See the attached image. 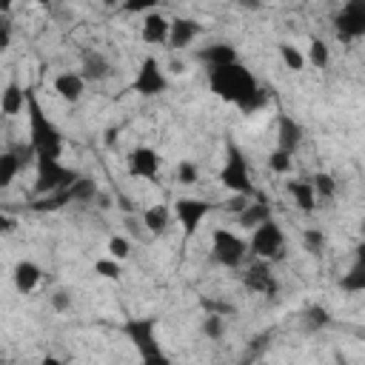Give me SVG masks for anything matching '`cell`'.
I'll return each mask as SVG.
<instances>
[{"label": "cell", "instance_id": "6da1fadb", "mask_svg": "<svg viewBox=\"0 0 365 365\" xmlns=\"http://www.w3.org/2000/svg\"><path fill=\"white\" fill-rule=\"evenodd\" d=\"M208 86L211 91L225 100V103H234L240 111L251 114L257 111L262 103H265V91L257 86L254 74L240 66V63H228V66H217V68H208Z\"/></svg>", "mask_w": 365, "mask_h": 365}, {"label": "cell", "instance_id": "7a4b0ae2", "mask_svg": "<svg viewBox=\"0 0 365 365\" xmlns=\"http://www.w3.org/2000/svg\"><path fill=\"white\" fill-rule=\"evenodd\" d=\"M26 114H29V145L34 157H60L63 154V134L40 108L34 91L26 88Z\"/></svg>", "mask_w": 365, "mask_h": 365}, {"label": "cell", "instance_id": "3957f363", "mask_svg": "<svg viewBox=\"0 0 365 365\" xmlns=\"http://www.w3.org/2000/svg\"><path fill=\"white\" fill-rule=\"evenodd\" d=\"M123 334L128 336V342L137 348L140 359L148 365H168V356L163 354L160 342H157V317H134L123 322Z\"/></svg>", "mask_w": 365, "mask_h": 365}, {"label": "cell", "instance_id": "277c9868", "mask_svg": "<svg viewBox=\"0 0 365 365\" xmlns=\"http://www.w3.org/2000/svg\"><path fill=\"white\" fill-rule=\"evenodd\" d=\"M220 182H222L228 191H234V194H245V197L254 194L248 160H245V154H242L234 143H228V148H225V165H222V171H220Z\"/></svg>", "mask_w": 365, "mask_h": 365}, {"label": "cell", "instance_id": "5b68a950", "mask_svg": "<svg viewBox=\"0 0 365 365\" xmlns=\"http://www.w3.org/2000/svg\"><path fill=\"white\" fill-rule=\"evenodd\" d=\"M80 174L66 168L60 157H37V180H34V194H51L57 188H68Z\"/></svg>", "mask_w": 365, "mask_h": 365}, {"label": "cell", "instance_id": "8992f818", "mask_svg": "<svg viewBox=\"0 0 365 365\" xmlns=\"http://www.w3.org/2000/svg\"><path fill=\"white\" fill-rule=\"evenodd\" d=\"M251 254L262 257V259H282L285 257V234L279 228V222H274L271 217L265 222H259L251 234Z\"/></svg>", "mask_w": 365, "mask_h": 365}, {"label": "cell", "instance_id": "52a82bcc", "mask_svg": "<svg viewBox=\"0 0 365 365\" xmlns=\"http://www.w3.org/2000/svg\"><path fill=\"white\" fill-rule=\"evenodd\" d=\"M245 251H248V245H245L234 231H228V228H214V234H211V254H214V259H217L220 265L237 268V265L245 259Z\"/></svg>", "mask_w": 365, "mask_h": 365}, {"label": "cell", "instance_id": "ba28073f", "mask_svg": "<svg viewBox=\"0 0 365 365\" xmlns=\"http://www.w3.org/2000/svg\"><path fill=\"white\" fill-rule=\"evenodd\" d=\"M334 29L342 43L362 37L365 34V0H348L342 11L334 17Z\"/></svg>", "mask_w": 365, "mask_h": 365}, {"label": "cell", "instance_id": "9c48e42d", "mask_svg": "<svg viewBox=\"0 0 365 365\" xmlns=\"http://www.w3.org/2000/svg\"><path fill=\"white\" fill-rule=\"evenodd\" d=\"M131 88L137 94H143V97H157V94H163L168 88V77L163 74V68H160V63L154 57H145L143 66H140V71H137V77H134V86Z\"/></svg>", "mask_w": 365, "mask_h": 365}, {"label": "cell", "instance_id": "30bf717a", "mask_svg": "<svg viewBox=\"0 0 365 365\" xmlns=\"http://www.w3.org/2000/svg\"><path fill=\"white\" fill-rule=\"evenodd\" d=\"M211 202L208 200H197V197H180L177 202H174V214H177V220L182 222V228H185V237H194L197 234V228H200V222L211 214Z\"/></svg>", "mask_w": 365, "mask_h": 365}, {"label": "cell", "instance_id": "8fae6325", "mask_svg": "<svg viewBox=\"0 0 365 365\" xmlns=\"http://www.w3.org/2000/svg\"><path fill=\"white\" fill-rule=\"evenodd\" d=\"M125 168L131 177H145V180H154L157 171H160V154L148 145H140V148H131L128 157H125Z\"/></svg>", "mask_w": 365, "mask_h": 365}, {"label": "cell", "instance_id": "7c38bea8", "mask_svg": "<svg viewBox=\"0 0 365 365\" xmlns=\"http://www.w3.org/2000/svg\"><path fill=\"white\" fill-rule=\"evenodd\" d=\"M242 285L248 291H257V294H265V297H277L279 294V282L274 279V274L268 271V265H251L245 274H242Z\"/></svg>", "mask_w": 365, "mask_h": 365}, {"label": "cell", "instance_id": "4fadbf2b", "mask_svg": "<svg viewBox=\"0 0 365 365\" xmlns=\"http://www.w3.org/2000/svg\"><path fill=\"white\" fill-rule=\"evenodd\" d=\"M202 31V26L191 17H174L168 20V48H185L197 34Z\"/></svg>", "mask_w": 365, "mask_h": 365}, {"label": "cell", "instance_id": "5bb4252c", "mask_svg": "<svg viewBox=\"0 0 365 365\" xmlns=\"http://www.w3.org/2000/svg\"><path fill=\"white\" fill-rule=\"evenodd\" d=\"M299 143H302V125H299L294 117L279 114V117H277V148L294 154V151L299 148Z\"/></svg>", "mask_w": 365, "mask_h": 365}, {"label": "cell", "instance_id": "9a60e30c", "mask_svg": "<svg viewBox=\"0 0 365 365\" xmlns=\"http://www.w3.org/2000/svg\"><path fill=\"white\" fill-rule=\"evenodd\" d=\"M40 279H43V271H40L31 259H20V262L14 265V271H11V282H14V288H17L20 294H31V291L40 285Z\"/></svg>", "mask_w": 365, "mask_h": 365}, {"label": "cell", "instance_id": "2e32d148", "mask_svg": "<svg viewBox=\"0 0 365 365\" xmlns=\"http://www.w3.org/2000/svg\"><path fill=\"white\" fill-rule=\"evenodd\" d=\"M197 60H202L208 68H217V66L237 63V51H234L231 43H211V46H205L202 51H197Z\"/></svg>", "mask_w": 365, "mask_h": 365}, {"label": "cell", "instance_id": "e0dca14e", "mask_svg": "<svg viewBox=\"0 0 365 365\" xmlns=\"http://www.w3.org/2000/svg\"><path fill=\"white\" fill-rule=\"evenodd\" d=\"M339 288H342V291H351V294L365 291V248H362V245H356L354 265H351L348 274L339 279Z\"/></svg>", "mask_w": 365, "mask_h": 365}, {"label": "cell", "instance_id": "ac0fdd59", "mask_svg": "<svg viewBox=\"0 0 365 365\" xmlns=\"http://www.w3.org/2000/svg\"><path fill=\"white\" fill-rule=\"evenodd\" d=\"M143 40L151 46H160L168 40V17L160 11H148L143 20Z\"/></svg>", "mask_w": 365, "mask_h": 365}, {"label": "cell", "instance_id": "d6986e66", "mask_svg": "<svg viewBox=\"0 0 365 365\" xmlns=\"http://www.w3.org/2000/svg\"><path fill=\"white\" fill-rule=\"evenodd\" d=\"M83 88H86V80L74 71H63L54 77V91L66 100V103H77L83 97Z\"/></svg>", "mask_w": 365, "mask_h": 365}, {"label": "cell", "instance_id": "ffe728a7", "mask_svg": "<svg viewBox=\"0 0 365 365\" xmlns=\"http://www.w3.org/2000/svg\"><path fill=\"white\" fill-rule=\"evenodd\" d=\"M108 74H111V66H108V60H106L103 54H97V51H86V54H83V71H80L83 80L100 83V80H106Z\"/></svg>", "mask_w": 365, "mask_h": 365}, {"label": "cell", "instance_id": "44dd1931", "mask_svg": "<svg viewBox=\"0 0 365 365\" xmlns=\"http://www.w3.org/2000/svg\"><path fill=\"white\" fill-rule=\"evenodd\" d=\"M23 108H26V88H23L17 80H11V83L3 88L0 111H3L6 117H14V114H20Z\"/></svg>", "mask_w": 365, "mask_h": 365}, {"label": "cell", "instance_id": "7402d4cb", "mask_svg": "<svg viewBox=\"0 0 365 365\" xmlns=\"http://www.w3.org/2000/svg\"><path fill=\"white\" fill-rule=\"evenodd\" d=\"M288 194L297 200L299 211L311 214V211L317 208V194H314V185H311V180H291V182H288Z\"/></svg>", "mask_w": 365, "mask_h": 365}, {"label": "cell", "instance_id": "603a6c76", "mask_svg": "<svg viewBox=\"0 0 365 365\" xmlns=\"http://www.w3.org/2000/svg\"><path fill=\"white\" fill-rule=\"evenodd\" d=\"M168 222H171V211L165 205H151L143 211V228H148V234H154V237L165 234Z\"/></svg>", "mask_w": 365, "mask_h": 365}, {"label": "cell", "instance_id": "cb8c5ba5", "mask_svg": "<svg viewBox=\"0 0 365 365\" xmlns=\"http://www.w3.org/2000/svg\"><path fill=\"white\" fill-rule=\"evenodd\" d=\"M271 217V208L265 205V202H245V208L237 214V222L242 225V228H257L259 222H265Z\"/></svg>", "mask_w": 365, "mask_h": 365}, {"label": "cell", "instance_id": "d4e9b609", "mask_svg": "<svg viewBox=\"0 0 365 365\" xmlns=\"http://www.w3.org/2000/svg\"><path fill=\"white\" fill-rule=\"evenodd\" d=\"M66 191H68L71 202H91L97 197V182L91 177H77Z\"/></svg>", "mask_w": 365, "mask_h": 365}, {"label": "cell", "instance_id": "484cf974", "mask_svg": "<svg viewBox=\"0 0 365 365\" xmlns=\"http://www.w3.org/2000/svg\"><path fill=\"white\" fill-rule=\"evenodd\" d=\"M17 171H20V160L14 157V151H3L0 154V188H9Z\"/></svg>", "mask_w": 365, "mask_h": 365}, {"label": "cell", "instance_id": "4316f807", "mask_svg": "<svg viewBox=\"0 0 365 365\" xmlns=\"http://www.w3.org/2000/svg\"><path fill=\"white\" fill-rule=\"evenodd\" d=\"M311 185H314V194H317L319 200H331V197L336 194V180H334L328 171H317V174L311 177Z\"/></svg>", "mask_w": 365, "mask_h": 365}, {"label": "cell", "instance_id": "83f0119b", "mask_svg": "<svg viewBox=\"0 0 365 365\" xmlns=\"http://www.w3.org/2000/svg\"><path fill=\"white\" fill-rule=\"evenodd\" d=\"M279 57H282L285 68H291V71H302V66H305V54L291 43H279Z\"/></svg>", "mask_w": 365, "mask_h": 365}, {"label": "cell", "instance_id": "f1b7e54d", "mask_svg": "<svg viewBox=\"0 0 365 365\" xmlns=\"http://www.w3.org/2000/svg\"><path fill=\"white\" fill-rule=\"evenodd\" d=\"M302 319H305V328L308 331H319V328H325L331 322V314L322 305H311V308H305Z\"/></svg>", "mask_w": 365, "mask_h": 365}, {"label": "cell", "instance_id": "f546056e", "mask_svg": "<svg viewBox=\"0 0 365 365\" xmlns=\"http://www.w3.org/2000/svg\"><path fill=\"white\" fill-rule=\"evenodd\" d=\"M200 331H202V334H205L208 339H222V334H225V317H220V314H211V311H205V319H202Z\"/></svg>", "mask_w": 365, "mask_h": 365}, {"label": "cell", "instance_id": "4dcf8cb0", "mask_svg": "<svg viewBox=\"0 0 365 365\" xmlns=\"http://www.w3.org/2000/svg\"><path fill=\"white\" fill-rule=\"evenodd\" d=\"M302 245H305L308 254L319 257L322 248H325V234H322L319 228H305V231H302Z\"/></svg>", "mask_w": 365, "mask_h": 365}, {"label": "cell", "instance_id": "1f68e13d", "mask_svg": "<svg viewBox=\"0 0 365 365\" xmlns=\"http://www.w3.org/2000/svg\"><path fill=\"white\" fill-rule=\"evenodd\" d=\"M308 60H311V66H317V68H325V66H328V60H331V54H328V46H325L322 40L311 37V46H308Z\"/></svg>", "mask_w": 365, "mask_h": 365}, {"label": "cell", "instance_id": "d6a6232c", "mask_svg": "<svg viewBox=\"0 0 365 365\" xmlns=\"http://www.w3.org/2000/svg\"><path fill=\"white\" fill-rule=\"evenodd\" d=\"M94 271H97L100 277H106V279H120V274H123L120 259H114V257H108V259H97V262H94Z\"/></svg>", "mask_w": 365, "mask_h": 365}, {"label": "cell", "instance_id": "836d02e7", "mask_svg": "<svg viewBox=\"0 0 365 365\" xmlns=\"http://www.w3.org/2000/svg\"><path fill=\"white\" fill-rule=\"evenodd\" d=\"M268 165H271V171L285 174V171L291 168V154H288V151H282V148H274V151L268 154Z\"/></svg>", "mask_w": 365, "mask_h": 365}, {"label": "cell", "instance_id": "e575fe53", "mask_svg": "<svg viewBox=\"0 0 365 365\" xmlns=\"http://www.w3.org/2000/svg\"><path fill=\"white\" fill-rule=\"evenodd\" d=\"M200 305H202V311H211V314H220V317H228V314L237 311L231 302H222V299H214V297H202Z\"/></svg>", "mask_w": 365, "mask_h": 365}, {"label": "cell", "instance_id": "d590c367", "mask_svg": "<svg viewBox=\"0 0 365 365\" xmlns=\"http://www.w3.org/2000/svg\"><path fill=\"white\" fill-rule=\"evenodd\" d=\"M197 177H200L197 165H194L191 160H180V165H177V180H180L182 185H194V182H197Z\"/></svg>", "mask_w": 365, "mask_h": 365}, {"label": "cell", "instance_id": "8d00e7d4", "mask_svg": "<svg viewBox=\"0 0 365 365\" xmlns=\"http://www.w3.org/2000/svg\"><path fill=\"white\" fill-rule=\"evenodd\" d=\"M108 251H111L114 259H125L128 251H131V245H128V240H123V237H111V240H108Z\"/></svg>", "mask_w": 365, "mask_h": 365}, {"label": "cell", "instance_id": "74e56055", "mask_svg": "<svg viewBox=\"0 0 365 365\" xmlns=\"http://www.w3.org/2000/svg\"><path fill=\"white\" fill-rule=\"evenodd\" d=\"M51 308H54L57 314H66V311L71 308V294H68V291H54V294H51Z\"/></svg>", "mask_w": 365, "mask_h": 365}, {"label": "cell", "instance_id": "f35d334b", "mask_svg": "<svg viewBox=\"0 0 365 365\" xmlns=\"http://www.w3.org/2000/svg\"><path fill=\"white\" fill-rule=\"evenodd\" d=\"M157 6V0H123V11L137 14V11H151Z\"/></svg>", "mask_w": 365, "mask_h": 365}, {"label": "cell", "instance_id": "ab89813d", "mask_svg": "<svg viewBox=\"0 0 365 365\" xmlns=\"http://www.w3.org/2000/svg\"><path fill=\"white\" fill-rule=\"evenodd\" d=\"M9 46H11V23L0 17V51H6Z\"/></svg>", "mask_w": 365, "mask_h": 365}, {"label": "cell", "instance_id": "60d3db41", "mask_svg": "<svg viewBox=\"0 0 365 365\" xmlns=\"http://www.w3.org/2000/svg\"><path fill=\"white\" fill-rule=\"evenodd\" d=\"M245 202H248V197H245V194H234V197L225 202V211H234V214H240V211L245 208Z\"/></svg>", "mask_w": 365, "mask_h": 365}, {"label": "cell", "instance_id": "b9f144b4", "mask_svg": "<svg viewBox=\"0 0 365 365\" xmlns=\"http://www.w3.org/2000/svg\"><path fill=\"white\" fill-rule=\"evenodd\" d=\"M14 228H17V220H14V217L0 214V234H11Z\"/></svg>", "mask_w": 365, "mask_h": 365}, {"label": "cell", "instance_id": "7bdbcfd3", "mask_svg": "<svg viewBox=\"0 0 365 365\" xmlns=\"http://www.w3.org/2000/svg\"><path fill=\"white\" fill-rule=\"evenodd\" d=\"M117 128H106V134H103V145H114L117 143Z\"/></svg>", "mask_w": 365, "mask_h": 365}, {"label": "cell", "instance_id": "ee69618b", "mask_svg": "<svg viewBox=\"0 0 365 365\" xmlns=\"http://www.w3.org/2000/svg\"><path fill=\"white\" fill-rule=\"evenodd\" d=\"M242 9H251V11H259L262 9V0H237Z\"/></svg>", "mask_w": 365, "mask_h": 365}, {"label": "cell", "instance_id": "f6af8a7d", "mask_svg": "<svg viewBox=\"0 0 365 365\" xmlns=\"http://www.w3.org/2000/svg\"><path fill=\"white\" fill-rule=\"evenodd\" d=\"M11 3H14V0H0V14H6V11L11 9Z\"/></svg>", "mask_w": 365, "mask_h": 365}, {"label": "cell", "instance_id": "bcb514c9", "mask_svg": "<svg viewBox=\"0 0 365 365\" xmlns=\"http://www.w3.org/2000/svg\"><path fill=\"white\" fill-rule=\"evenodd\" d=\"M103 3H106V6H117L120 0H103Z\"/></svg>", "mask_w": 365, "mask_h": 365}, {"label": "cell", "instance_id": "7dc6e473", "mask_svg": "<svg viewBox=\"0 0 365 365\" xmlns=\"http://www.w3.org/2000/svg\"><path fill=\"white\" fill-rule=\"evenodd\" d=\"M34 3H40V6H48V3H51V0H34Z\"/></svg>", "mask_w": 365, "mask_h": 365}]
</instances>
